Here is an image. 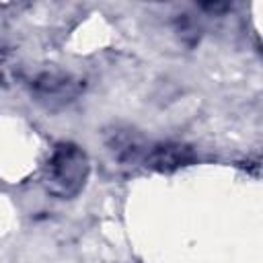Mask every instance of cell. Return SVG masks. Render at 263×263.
I'll return each instance as SVG.
<instances>
[{"label": "cell", "mask_w": 263, "mask_h": 263, "mask_svg": "<svg viewBox=\"0 0 263 263\" xmlns=\"http://www.w3.org/2000/svg\"><path fill=\"white\" fill-rule=\"evenodd\" d=\"M193 158H195V154H193V150L189 146L166 142V144L148 146V150L144 154V164L148 168H154V171L171 173V171H177L179 166L189 164Z\"/></svg>", "instance_id": "7a4b0ae2"}, {"label": "cell", "mask_w": 263, "mask_h": 263, "mask_svg": "<svg viewBox=\"0 0 263 263\" xmlns=\"http://www.w3.org/2000/svg\"><path fill=\"white\" fill-rule=\"evenodd\" d=\"M109 150L123 162H136L144 160L148 144L134 129H117L109 140Z\"/></svg>", "instance_id": "277c9868"}, {"label": "cell", "mask_w": 263, "mask_h": 263, "mask_svg": "<svg viewBox=\"0 0 263 263\" xmlns=\"http://www.w3.org/2000/svg\"><path fill=\"white\" fill-rule=\"evenodd\" d=\"M88 177V156L82 148L70 142H62L53 148L47 168H45V181L47 189L58 197H74L80 193Z\"/></svg>", "instance_id": "6da1fadb"}, {"label": "cell", "mask_w": 263, "mask_h": 263, "mask_svg": "<svg viewBox=\"0 0 263 263\" xmlns=\"http://www.w3.org/2000/svg\"><path fill=\"white\" fill-rule=\"evenodd\" d=\"M33 88H35L37 97L47 103H68L78 92L76 80L72 76L55 74V72H45L39 78H35Z\"/></svg>", "instance_id": "3957f363"}]
</instances>
